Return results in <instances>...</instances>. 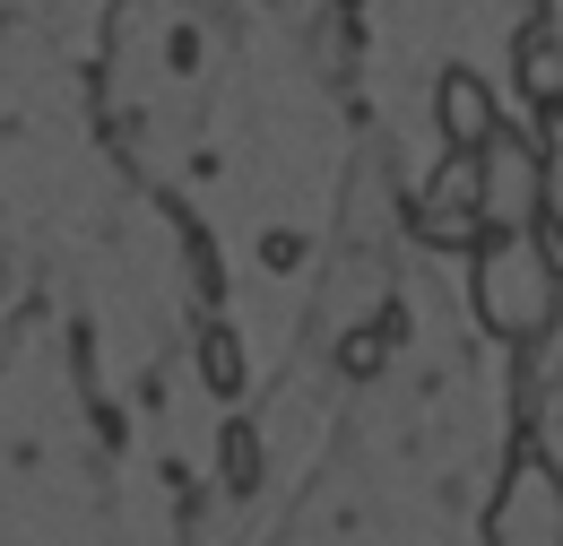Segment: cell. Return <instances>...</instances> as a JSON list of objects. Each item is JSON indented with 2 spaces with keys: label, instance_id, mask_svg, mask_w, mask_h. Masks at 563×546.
<instances>
[{
  "label": "cell",
  "instance_id": "cell-8",
  "mask_svg": "<svg viewBox=\"0 0 563 546\" xmlns=\"http://www.w3.org/2000/svg\"><path fill=\"white\" fill-rule=\"evenodd\" d=\"M200 373H209L217 391H234V382H243V356H234V339H225V330H209V339H200Z\"/></svg>",
  "mask_w": 563,
  "mask_h": 546
},
{
  "label": "cell",
  "instance_id": "cell-7",
  "mask_svg": "<svg viewBox=\"0 0 563 546\" xmlns=\"http://www.w3.org/2000/svg\"><path fill=\"white\" fill-rule=\"evenodd\" d=\"M538 226L563 243V113H547V148H538Z\"/></svg>",
  "mask_w": 563,
  "mask_h": 546
},
{
  "label": "cell",
  "instance_id": "cell-3",
  "mask_svg": "<svg viewBox=\"0 0 563 546\" xmlns=\"http://www.w3.org/2000/svg\"><path fill=\"white\" fill-rule=\"evenodd\" d=\"M477 208H486V234H529L538 226V148L520 131H494L477 148Z\"/></svg>",
  "mask_w": 563,
  "mask_h": 546
},
{
  "label": "cell",
  "instance_id": "cell-6",
  "mask_svg": "<svg viewBox=\"0 0 563 546\" xmlns=\"http://www.w3.org/2000/svg\"><path fill=\"white\" fill-rule=\"evenodd\" d=\"M511 69H520V96H529V105H547V113H563V53L547 44V35H538V26L520 35V53H511Z\"/></svg>",
  "mask_w": 563,
  "mask_h": 546
},
{
  "label": "cell",
  "instance_id": "cell-9",
  "mask_svg": "<svg viewBox=\"0 0 563 546\" xmlns=\"http://www.w3.org/2000/svg\"><path fill=\"white\" fill-rule=\"evenodd\" d=\"M538 35H547V44L563 53V0H538Z\"/></svg>",
  "mask_w": 563,
  "mask_h": 546
},
{
  "label": "cell",
  "instance_id": "cell-5",
  "mask_svg": "<svg viewBox=\"0 0 563 546\" xmlns=\"http://www.w3.org/2000/svg\"><path fill=\"white\" fill-rule=\"evenodd\" d=\"M433 113H442V139H451V156H477L503 122H494V87L477 69H451L442 87H433Z\"/></svg>",
  "mask_w": 563,
  "mask_h": 546
},
{
  "label": "cell",
  "instance_id": "cell-2",
  "mask_svg": "<svg viewBox=\"0 0 563 546\" xmlns=\"http://www.w3.org/2000/svg\"><path fill=\"white\" fill-rule=\"evenodd\" d=\"M486 538L494 546H563V478L538 460V451L511 460V478H503V494H494Z\"/></svg>",
  "mask_w": 563,
  "mask_h": 546
},
{
  "label": "cell",
  "instance_id": "cell-4",
  "mask_svg": "<svg viewBox=\"0 0 563 546\" xmlns=\"http://www.w3.org/2000/svg\"><path fill=\"white\" fill-rule=\"evenodd\" d=\"M417 226H424V243H486V208H477V156H442V174L424 183V200H417Z\"/></svg>",
  "mask_w": 563,
  "mask_h": 546
},
{
  "label": "cell",
  "instance_id": "cell-1",
  "mask_svg": "<svg viewBox=\"0 0 563 546\" xmlns=\"http://www.w3.org/2000/svg\"><path fill=\"white\" fill-rule=\"evenodd\" d=\"M555 252L538 234H486L477 252V313L494 339H538L555 321Z\"/></svg>",
  "mask_w": 563,
  "mask_h": 546
}]
</instances>
